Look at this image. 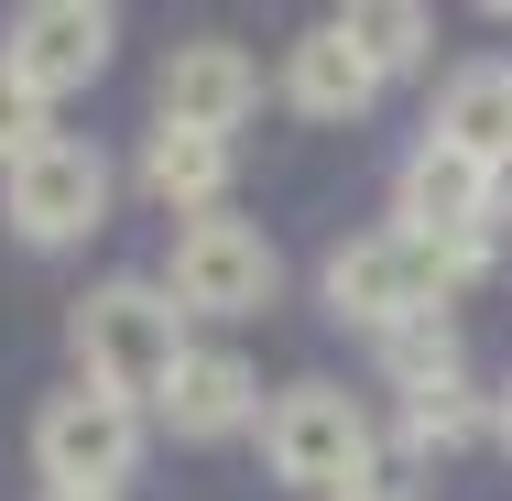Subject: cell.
<instances>
[{
	"instance_id": "1",
	"label": "cell",
	"mask_w": 512,
	"mask_h": 501,
	"mask_svg": "<svg viewBox=\"0 0 512 501\" xmlns=\"http://www.w3.org/2000/svg\"><path fill=\"white\" fill-rule=\"evenodd\" d=\"M469 273H491V240L371 229V240H338V251H327V316L393 338V327H414V316H447V295H458Z\"/></svg>"
},
{
	"instance_id": "2",
	"label": "cell",
	"mask_w": 512,
	"mask_h": 501,
	"mask_svg": "<svg viewBox=\"0 0 512 501\" xmlns=\"http://www.w3.org/2000/svg\"><path fill=\"white\" fill-rule=\"evenodd\" d=\"M66 349H77V382L88 393H120V403H153L175 382V360H186V316L164 284H99V295L66 316Z\"/></svg>"
},
{
	"instance_id": "3",
	"label": "cell",
	"mask_w": 512,
	"mask_h": 501,
	"mask_svg": "<svg viewBox=\"0 0 512 501\" xmlns=\"http://www.w3.org/2000/svg\"><path fill=\"white\" fill-rule=\"evenodd\" d=\"M371 414L338 393V382H284V393L262 403V458H273V480H295V491L338 501L371 480Z\"/></svg>"
},
{
	"instance_id": "4",
	"label": "cell",
	"mask_w": 512,
	"mask_h": 501,
	"mask_svg": "<svg viewBox=\"0 0 512 501\" xmlns=\"http://www.w3.org/2000/svg\"><path fill=\"white\" fill-rule=\"evenodd\" d=\"M33 469H44V491H99L120 501V480L142 469V403L120 393H55L44 414H33Z\"/></svg>"
},
{
	"instance_id": "5",
	"label": "cell",
	"mask_w": 512,
	"mask_h": 501,
	"mask_svg": "<svg viewBox=\"0 0 512 501\" xmlns=\"http://www.w3.org/2000/svg\"><path fill=\"white\" fill-rule=\"evenodd\" d=\"M273 284H284V262H273V240H262L251 218H186L175 251H164L175 316H262Z\"/></svg>"
},
{
	"instance_id": "6",
	"label": "cell",
	"mask_w": 512,
	"mask_h": 501,
	"mask_svg": "<svg viewBox=\"0 0 512 501\" xmlns=\"http://www.w3.org/2000/svg\"><path fill=\"white\" fill-rule=\"evenodd\" d=\"M109 44H120V22H109L99 0H33V11L11 22V44H0V66L55 109V99H77V88L109 77Z\"/></svg>"
},
{
	"instance_id": "7",
	"label": "cell",
	"mask_w": 512,
	"mask_h": 501,
	"mask_svg": "<svg viewBox=\"0 0 512 501\" xmlns=\"http://www.w3.org/2000/svg\"><path fill=\"white\" fill-rule=\"evenodd\" d=\"M109 218V164H99V142H44V153H22L11 164V229L33 240V251H66V240H88Z\"/></svg>"
},
{
	"instance_id": "8",
	"label": "cell",
	"mask_w": 512,
	"mask_h": 501,
	"mask_svg": "<svg viewBox=\"0 0 512 501\" xmlns=\"http://www.w3.org/2000/svg\"><path fill=\"white\" fill-rule=\"evenodd\" d=\"M491 207H502V175L491 164H469V153H447L436 131L404 153V186H393V229L414 240H491Z\"/></svg>"
},
{
	"instance_id": "9",
	"label": "cell",
	"mask_w": 512,
	"mask_h": 501,
	"mask_svg": "<svg viewBox=\"0 0 512 501\" xmlns=\"http://www.w3.org/2000/svg\"><path fill=\"white\" fill-rule=\"evenodd\" d=\"M153 109H164V131H207V142H229V131L262 109V66H251L240 44L197 33V44H175V55H164V88H153Z\"/></svg>"
},
{
	"instance_id": "10",
	"label": "cell",
	"mask_w": 512,
	"mask_h": 501,
	"mask_svg": "<svg viewBox=\"0 0 512 501\" xmlns=\"http://www.w3.org/2000/svg\"><path fill=\"white\" fill-rule=\"evenodd\" d=\"M153 414H164L186 447H218V436H240V425L262 414V382H251V360H240V349H186V360H175V382L153 393Z\"/></svg>"
},
{
	"instance_id": "11",
	"label": "cell",
	"mask_w": 512,
	"mask_h": 501,
	"mask_svg": "<svg viewBox=\"0 0 512 501\" xmlns=\"http://www.w3.org/2000/svg\"><path fill=\"white\" fill-rule=\"evenodd\" d=\"M436 142L447 153H469V164H512V66L502 55H469L447 88H436Z\"/></svg>"
},
{
	"instance_id": "12",
	"label": "cell",
	"mask_w": 512,
	"mask_h": 501,
	"mask_svg": "<svg viewBox=\"0 0 512 501\" xmlns=\"http://www.w3.org/2000/svg\"><path fill=\"white\" fill-rule=\"evenodd\" d=\"M284 99L306 109V120H360V109L382 99V77L349 55V33H338V22H316L306 44L284 55Z\"/></svg>"
},
{
	"instance_id": "13",
	"label": "cell",
	"mask_w": 512,
	"mask_h": 501,
	"mask_svg": "<svg viewBox=\"0 0 512 501\" xmlns=\"http://www.w3.org/2000/svg\"><path fill=\"white\" fill-rule=\"evenodd\" d=\"M142 186H153V207H175V218H218V197H229V142H207V131H164V120H153V142H142Z\"/></svg>"
},
{
	"instance_id": "14",
	"label": "cell",
	"mask_w": 512,
	"mask_h": 501,
	"mask_svg": "<svg viewBox=\"0 0 512 501\" xmlns=\"http://www.w3.org/2000/svg\"><path fill=\"white\" fill-rule=\"evenodd\" d=\"M338 33H349V55H360L371 77H404V66H425V44H436V22H425L414 0H349Z\"/></svg>"
},
{
	"instance_id": "15",
	"label": "cell",
	"mask_w": 512,
	"mask_h": 501,
	"mask_svg": "<svg viewBox=\"0 0 512 501\" xmlns=\"http://www.w3.org/2000/svg\"><path fill=\"white\" fill-rule=\"evenodd\" d=\"M491 425V403L469 393V371H447V382H414L404 393V447L414 458H436V447H469Z\"/></svg>"
},
{
	"instance_id": "16",
	"label": "cell",
	"mask_w": 512,
	"mask_h": 501,
	"mask_svg": "<svg viewBox=\"0 0 512 501\" xmlns=\"http://www.w3.org/2000/svg\"><path fill=\"white\" fill-rule=\"evenodd\" d=\"M382 371H393V382H447V371H458V327H447V316H414V327H393V338H382Z\"/></svg>"
},
{
	"instance_id": "17",
	"label": "cell",
	"mask_w": 512,
	"mask_h": 501,
	"mask_svg": "<svg viewBox=\"0 0 512 501\" xmlns=\"http://www.w3.org/2000/svg\"><path fill=\"white\" fill-rule=\"evenodd\" d=\"M44 142H55V120H44V99H33V88H22L11 66H0V175H11L22 153H44Z\"/></svg>"
},
{
	"instance_id": "18",
	"label": "cell",
	"mask_w": 512,
	"mask_h": 501,
	"mask_svg": "<svg viewBox=\"0 0 512 501\" xmlns=\"http://www.w3.org/2000/svg\"><path fill=\"white\" fill-rule=\"evenodd\" d=\"M338 501H414V491H393V480H360V491H338Z\"/></svg>"
},
{
	"instance_id": "19",
	"label": "cell",
	"mask_w": 512,
	"mask_h": 501,
	"mask_svg": "<svg viewBox=\"0 0 512 501\" xmlns=\"http://www.w3.org/2000/svg\"><path fill=\"white\" fill-rule=\"evenodd\" d=\"M491 436H502V447H512V393H502V403H491Z\"/></svg>"
},
{
	"instance_id": "20",
	"label": "cell",
	"mask_w": 512,
	"mask_h": 501,
	"mask_svg": "<svg viewBox=\"0 0 512 501\" xmlns=\"http://www.w3.org/2000/svg\"><path fill=\"white\" fill-rule=\"evenodd\" d=\"M44 501H99V491H44Z\"/></svg>"
}]
</instances>
